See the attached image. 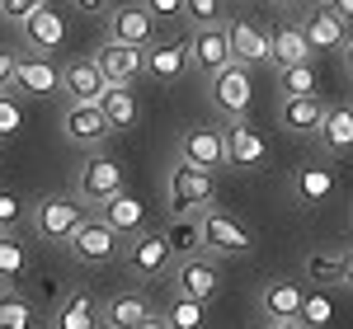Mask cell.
<instances>
[{"instance_id":"cell-41","label":"cell","mask_w":353,"mask_h":329,"mask_svg":"<svg viewBox=\"0 0 353 329\" xmlns=\"http://www.w3.org/2000/svg\"><path fill=\"white\" fill-rule=\"evenodd\" d=\"M151 19H179L184 14V0H141Z\"/></svg>"},{"instance_id":"cell-2","label":"cell","mask_w":353,"mask_h":329,"mask_svg":"<svg viewBox=\"0 0 353 329\" xmlns=\"http://www.w3.org/2000/svg\"><path fill=\"white\" fill-rule=\"evenodd\" d=\"M198 249L221 254V259H236V254H250V249H254V235H250V226H241L236 217L203 207V221H198Z\"/></svg>"},{"instance_id":"cell-38","label":"cell","mask_w":353,"mask_h":329,"mask_svg":"<svg viewBox=\"0 0 353 329\" xmlns=\"http://www.w3.org/2000/svg\"><path fill=\"white\" fill-rule=\"evenodd\" d=\"M24 221V198L10 189H0V231H14Z\"/></svg>"},{"instance_id":"cell-23","label":"cell","mask_w":353,"mask_h":329,"mask_svg":"<svg viewBox=\"0 0 353 329\" xmlns=\"http://www.w3.org/2000/svg\"><path fill=\"white\" fill-rule=\"evenodd\" d=\"M104 85H109V81L99 76L94 56H90V61H71V66L61 71V89H66V104H94Z\"/></svg>"},{"instance_id":"cell-19","label":"cell","mask_w":353,"mask_h":329,"mask_svg":"<svg viewBox=\"0 0 353 329\" xmlns=\"http://www.w3.org/2000/svg\"><path fill=\"white\" fill-rule=\"evenodd\" d=\"M179 156H184L189 164H203V169H221V164H226L221 127H189L184 141H179Z\"/></svg>"},{"instance_id":"cell-15","label":"cell","mask_w":353,"mask_h":329,"mask_svg":"<svg viewBox=\"0 0 353 329\" xmlns=\"http://www.w3.org/2000/svg\"><path fill=\"white\" fill-rule=\"evenodd\" d=\"M325 99L316 94V89H306V94H283V109H278V123L288 127V132H301V137H311L316 127H321V118H325Z\"/></svg>"},{"instance_id":"cell-9","label":"cell","mask_w":353,"mask_h":329,"mask_svg":"<svg viewBox=\"0 0 353 329\" xmlns=\"http://www.w3.org/2000/svg\"><path fill=\"white\" fill-rule=\"evenodd\" d=\"M221 141H226V164H236V169H259V164L269 160V146H264V137L245 123V118H226V132H221Z\"/></svg>"},{"instance_id":"cell-27","label":"cell","mask_w":353,"mask_h":329,"mask_svg":"<svg viewBox=\"0 0 353 329\" xmlns=\"http://www.w3.org/2000/svg\"><path fill=\"white\" fill-rule=\"evenodd\" d=\"M104 315H109V325H123V329H146V325H161L156 315H151V306L141 292H118L109 306H104Z\"/></svg>"},{"instance_id":"cell-33","label":"cell","mask_w":353,"mask_h":329,"mask_svg":"<svg viewBox=\"0 0 353 329\" xmlns=\"http://www.w3.org/2000/svg\"><path fill=\"white\" fill-rule=\"evenodd\" d=\"M33 325V306L19 292H0V329H28Z\"/></svg>"},{"instance_id":"cell-37","label":"cell","mask_w":353,"mask_h":329,"mask_svg":"<svg viewBox=\"0 0 353 329\" xmlns=\"http://www.w3.org/2000/svg\"><path fill=\"white\" fill-rule=\"evenodd\" d=\"M19 127H24V109H19V104H14V99H10V94L0 89V141L14 137Z\"/></svg>"},{"instance_id":"cell-14","label":"cell","mask_w":353,"mask_h":329,"mask_svg":"<svg viewBox=\"0 0 353 329\" xmlns=\"http://www.w3.org/2000/svg\"><path fill=\"white\" fill-rule=\"evenodd\" d=\"M94 66H99V76L109 85H132L141 81V47H132V43H104L99 52H94Z\"/></svg>"},{"instance_id":"cell-26","label":"cell","mask_w":353,"mask_h":329,"mask_svg":"<svg viewBox=\"0 0 353 329\" xmlns=\"http://www.w3.org/2000/svg\"><path fill=\"white\" fill-rule=\"evenodd\" d=\"M99 207H104L99 217L109 221V226L118 231V235H137V231L146 226V212H141V202H137V198H132L128 189H118L113 198H104Z\"/></svg>"},{"instance_id":"cell-1","label":"cell","mask_w":353,"mask_h":329,"mask_svg":"<svg viewBox=\"0 0 353 329\" xmlns=\"http://www.w3.org/2000/svg\"><path fill=\"white\" fill-rule=\"evenodd\" d=\"M208 99L221 118H245L254 104V81H250V66L245 61H226L208 76Z\"/></svg>"},{"instance_id":"cell-36","label":"cell","mask_w":353,"mask_h":329,"mask_svg":"<svg viewBox=\"0 0 353 329\" xmlns=\"http://www.w3.org/2000/svg\"><path fill=\"white\" fill-rule=\"evenodd\" d=\"M330 315H334L330 297H321V292H301V310H297L301 325H330Z\"/></svg>"},{"instance_id":"cell-32","label":"cell","mask_w":353,"mask_h":329,"mask_svg":"<svg viewBox=\"0 0 353 329\" xmlns=\"http://www.w3.org/2000/svg\"><path fill=\"white\" fill-rule=\"evenodd\" d=\"M165 245H170V254H198V221H189V212H174V221L161 231Z\"/></svg>"},{"instance_id":"cell-39","label":"cell","mask_w":353,"mask_h":329,"mask_svg":"<svg viewBox=\"0 0 353 329\" xmlns=\"http://www.w3.org/2000/svg\"><path fill=\"white\" fill-rule=\"evenodd\" d=\"M221 5H226V0H184V14H189L193 24H217Z\"/></svg>"},{"instance_id":"cell-5","label":"cell","mask_w":353,"mask_h":329,"mask_svg":"<svg viewBox=\"0 0 353 329\" xmlns=\"http://www.w3.org/2000/svg\"><path fill=\"white\" fill-rule=\"evenodd\" d=\"M66 245L76 249V259H81V264L99 268V264H113V259H118L123 235H118L104 217H81V226L71 231V240H66Z\"/></svg>"},{"instance_id":"cell-17","label":"cell","mask_w":353,"mask_h":329,"mask_svg":"<svg viewBox=\"0 0 353 329\" xmlns=\"http://www.w3.org/2000/svg\"><path fill=\"white\" fill-rule=\"evenodd\" d=\"M311 137L321 141V151H325L330 160H344V156H349V146H353V109H349V104L325 109L321 127H316Z\"/></svg>"},{"instance_id":"cell-34","label":"cell","mask_w":353,"mask_h":329,"mask_svg":"<svg viewBox=\"0 0 353 329\" xmlns=\"http://www.w3.org/2000/svg\"><path fill=\"white\" fill-rule=\"evenodd\" d=\"M278 85H283V94H306V89H316L311 56H306V61H292V66H278Z\"/></svg>"},{"instance_id":"cell-7","label":"cell","mask_w":353,"mask_h":329,"mask_svg":"<svg viewBox=\"0 0 353 329\" xmlns=\"http://www.w3.org/2000/svg\"><path fill=\"white\" fill-rule=\"evenodd\" d=\"M10 85H19L24 94L33 99H48V94H61V66L52 61V52H38V56H14V76Z\"/></svg>"},{"instance_id":"cell-31","label":"cell","mask_w":353,"mask_h":329,"mask_svg":"<svg viewBox=\"0 0 353 329\" xmlns=\"http://www.w3.org/2000/svg\"><path fill=\"white\" fill-rule=\"evenodd\" d=\"M306 277L321 282V287H330V282L349 287V254H311L306 259Z\"/></svg>"},{"instance_id":"cell-13","label":"cell","mask_w":353,"mask_h":329,"mask_svg":"<svg viewBox=\"0 0 353 329\" xmlns=\"http://www.w3.org/2000/svg\"><path fill=\"white\" fill-rule=\"evenodd\" d=\"M123 259H128V268H132L137 277H156L174 254H170L161 231H146V226H141L132 240H128V254H123Z\"/></svg>"},{"instance_id":"cell-4","label":"cell","mask_w":353,"mask_h":329,"mask_svg":"<svg viewBox=\"0 0 353 329\" xmlns=\"http://www.w3.org/2000/svg\"><path fill=\"white\" fill-rule=\"evenodd\" d=\"M212 198H217V179H212V169H203V164H174V174H170V212H203V207H212Z\"/></svg>"},{"instance_id":"cell-16","label":"cell","mask_w":353,"mask_h":329,"mask_svg":"<svg viewBox=\"0 0 353 329\" xmlns=\"http://www.w3.org/2000/svg\"><path fill=\"white\" fill-rule=\"evenodd\" d=\"M174 282H179V297H193V301H212L217 287H221L217 264H212V259H198V254H184Z\"/></svg>"},{"instance_id":"cell-30","label":"cell","mask_w":353,"mask_h":329,"mask_svg":"<svg viewBox=\"0 0 353 329\" xmlns=\"http://www.w3.org/2000/svg\"><path fill=\"white\" fill-rule=\"evenodd\" d=\"M292 189H297V198L306 202V207H316V202H325L330 193H334V174L321 169V164H306L297 179H292Z\"/></svg>"},{"instance_id":"cell-42","label":"cell","mask_w":353,"mask_h":329,"mask_svg":"<svg viewBox=\"0 0 353 329\" xmlns=\"http://www.w3.org/2000/svg\"><path fill=\"white\" fill-rule=\"evenodd\" d=\"M10 76H14V52L0 47V89H10Z\"/></svg>"},{"instance_id":"cell-43","label":"cell","mask_w":353,"mask_h":329,"mask_svg":"<svg viewBox=\"0 0 353 329\" xmlns=\"http://www.w3.org/2000/svg\"><path fill=\"white\" fill-rule=\"evenodd\" d=\"M330 14H334V19H344V24H349V14H353V0H330Z\"/></svg>"},{"instance_id":"cell-28","label":"cell","mask_w":353,"mask_h":329,"mask_svg":"<svg viewBox=\"0 0 353 329\" xmlns=\"http://www.w3.org/2000/svg\"><path fill=\"white\" fill-rule=\"evenodd\" d=\"M57 329H90L99 325V301L90 297V292H71L66 301H61V310L52 315Z\"/></svg>"},{"instance_id":"cell-25","label":"cell","mask_w":353,"mask_h":329,"mask_svg":"<svg viewBox=\"0 0 353 329\" xmlns=\"http://www.w3.org/2000/svg\"><path fill=\"white\" fill-rule=\"evenodd\" d=\"M306 38H301V24L292 19H278L269 28V61L273 66H292V61H306Z\"/></svg>"},{"instance_id":"cell-20","label":"cell","mask_w":353,"mask_h":329,"mask_svg":"<svg viewBox=\"0 0 353 329\" xmlns=\"http://www.w3.org/2000/svg\"><path fill=\"white\" fill-rule=\"evenodd\" d=\"M156 33V19L146 14V5H118L109 14V38L113 43H132V47H146Z\"/></svg>"},{"instance_id":"cell-24","label":"cell","mask_w":353,"mask_h":329,"mask_svg":"<svg viewBox=\"0 0 353 329\" xmlns=\"http://www.w3.org/2000/svg\"><path fill=\"white\" fill-rule=\"evenodd\" d=\"M94 104H99V113H104V123H109L113 132H128V127L137 123V113H141V109H137L132 85H104Z\"/></svg>"},{"instance_id":"cell-44","label":"cell","mask_w":353,"mask_h":329,"mask_svg":"<svg viewBox=\"0 0 353 329\" xmlns=\"http://www.w3.org/2000/svg\"><path fill=\"white\" fill-rule=\"evenodd\" d=\"M104 5H109V0H76V10H85V14H99Z\"/></svg>"},{"instance_id":"cell-11","label":"cell","mask_w":353,"mask_h":329,"mask_svg":"<svg viewBox=\"0 0 353 329\" xmlns=\"http://www.w3.org/2000/svg\"><path fill=\"white\" fill-rule=\"evenodd\" d=\"M19 33H24V43L33 52H61V47H66V19L57 14L52 5L28 10L24 19H19Z\"/></svg>"},{"instance_id":"cell-3","label":"cell","mask_w":353,"mask_h":329,"mask_svg":"<svg viewBox=\"0 0 353 329\" xmlns=\"http://www.w3.org/2000/svg\"><path fill=\"white\" fill-rule=\"evenodd\" d=\"M81 217H85V202L76 198V193H48V198H38L33 226H38V235H43V240L66 245V240H71V231L81 226Z\"/></svg>"},{"instance_id":"cell-18","label":"cell","mask_w":353,"mask_h":329,"mask_svg":"<svg viewBox=\"0 0 353 329\" xmlns=\"http://www.w3.org/2000/svg\"><path fill=\"white\" fill-rule=\"evenodd\" d=\"M297 310H301V287L292 282V277H273V282H264V315H269L278 329L301 325Z\"/></svg>"},{"instance_id":"cell-45","label":"cell","mask_w":353,"mask_h":329,"mask_svg":"<svg viewBox=\"0 0 353 329\" xmlns=\"http://www.w3.org/2000/svg\"><path fill=\"white\" fill-rule=\"evenodd\" d=\"M269 5H278V10H297L301 0H269Z\"/></svg>"},{"instance_id":"cell-8","label":"cell","mask_w":353,"mask_h":329,"mask_svg":"<svg viewBox=\"0 0 353 329\" xmlns=\"http://www.w3.org/2000/svg\"><path fill=\"white\" fill-rule=\"evenodd\" d=\"M123 189V164L109 160V156H90L76 174V198L81 202H104Z\"/></svg>"},{"instance_id":"cell-6","label":"cell","mask_w":353,"mask_h":329,"mask_svg":"<svg viewBox=\"0 0 353 329\" xmlns=\"http://www.w3.org/2000/svg\"><path fill=\"white\" fill-rule=\"evenodd\" d=\"M61 132H66V141H76V146H85V151H99V146L113 137V127L104 123L99 104H66Z\"/></svg>"},{"instance_id":"cell-40","label":"cell","mask_w":353,"mask_h":329,"mask_svg":"<svg viewBox=\"0 0 353 329\" xmlns=\"http://www.w3.org/2000/svg\"><path fill=\"white\" fill-rule=\"evenodd\" d=\"M38 5H48V0H0V19H10V24H19L28 10H38Z\"/></svg>"},{"instance_id":"cell-21","label":"cell","mask_w":353,"mask_h":329,"mask_svg":"<svg viewBox=\"0 0 353 329\" xmlns=\"http://www.w3.org/2000/svg\"><path fill=\"white\" fill-rule=\"evenodd\" d=\"M301 38H306V52H334V47L349 43V24L334 19L330 10H316V14L301 19Z\"/></svg>"},{"instance_id":"cell-10","label":"cell","mask_w":353,"mask_h":329,"mask_svg":"<svg viewBox=\"0 0 353 329\" xmlns=\"http://www.w3.org/2000/svg\"><path fill=\"white\" fill-rule=\"evenodd\" d=\"M189 71V43H146L141 47V76L156 85H174Z\"/></svg>"},{"instance_id":"cell-35","label":"cell","mask_w":353,"mask_h":329,"mask_svg":"<svg viewBox=\"0 0 353 329\" xmlns=\"http://www.w3.org/2000/svg\"><path fill=\"white\" fill-rule=\"evenodd\" d=\"M203 306H208V301H193V297H179V301L170 306V315H165L161 325H174V329H193V325H203Z\"/></svg>"},{"instance_id":"cell-12","label":"cell","mask_w":353,"mask_h":329,"mask_svg":"<svg viewBox=\"0 0 353 329\" xmlns=\"http://www.w3.org/2000/svg\"><path fill=\"white\" fill-rule=\"evenodd\" d=\"M226 61H236V56H231L226 28L221 24H198V33L189 38V66H198L203 76H212L217 66H226Z\"/></svg>"},{"instance_id":"cell-22","label":"cell","mask_w":353,"mask_h":329,"mask_svg":"<svg viewBox=\"0 0 353 329\" xmlns=\"http://www.w3.org/2000/svg\"><path fill=\"white\" fill-rule=\"evenodd\" d=\"M226 38H231V56H236V61H245V66L269 61V33H264L259 24L231 19V24H226Z\"/></svg>"},{"instance_id":"cell-29","label":"cell","mask_w":353,"mask_h":329,"mask_svg":"<svg viewBox=\"0 0 353 329\" xmlns=\"http://www.w3.org/2000/svg\"><path fill=\"white\" fill-rule=\"evenodd\" d=\"M28 273V249L24 240H14V231H0V282L14 287Z\"/></svg>"}]
</instances>
